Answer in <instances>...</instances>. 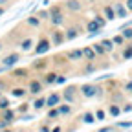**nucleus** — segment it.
Listing matches in <instances>:
<instances>
[{
  "instance_id": "f257e3e1",
  "label": "nucleus",
  "mask_w": 132,
  "mask_h": 132,
  "mask_svg": "<svg viewBox=\"0 0 132 132\" xmlns=\"http://www.w3.org/2000/svg\"><path fill=\"white\" fill-rule=\"evenodd\" d=\"M79 94L85 99H94V97H101L103 95V88L97 86L95 82H85L79 86Z\"/></svg>"
},
{
  "instance_id": "f03ea898",
  "label": "nucleus",
  "mask_w": 132,
  "mask_h": 132,
  "mask_svg": "<svg viewBox=\"0 0 132 132\" xmlns=\"http://www.w3.org/2000/svg\"><path fill=\"white\" fill-rule=\"evenodd\" d=\"M77 94H79V86L75 85H68L64 90H62V101L68 103V105H75L77 103Z\"/></svg>"
},
{
  "instance_id": "7ed1b4c3",
  "label": "nucleus",
  "mask_w": 132,
  "mask_h": 132,
  "mask_svg": "<svg viewBox=\"0 0 132 132\" xmlns=\"http://www.w3.org/2000/svg\"><path fill=\"white\" fill-rule=\"evenodd\" d=\"M50 22H52L53 28H59L64 24V15L61 11L59 6H53V7H50Z\"/></svg>"
},
{
  "instance_id": "20e7f679",
  "label": "nucleus",
  "mask_w": 132,
  "mask_h": 132,
  "mask_svg": "<svg viewBox=\"0 0 132 132\" xmlns=\"http://www.w3.org/2000/svg\"><path fill=\"white\" fill-rule=\"evenodd\" d=\"M50 48H52V40L48 37H40V40L35 44V48H33V53L35 55H44V53L50 52Z\"/></svg>"
},
{
  "instance_id": "39448f33",
  "label": "nucleus",
  "mask_w": 132,
  "mask_h": 132,
  "mask_svg": "<svg viewBox=\"0 0 132 132\" xmlns=\"http://www.w3.org/2000/svg\"><path fill=\"white\" fill-rule=\"evenodd\" d=\"M42 90H44V82H42L40 79H31V81L28 82V92H29L31 95H40Z\"/></svg>"
},
{
  "instance_id": "423d86ee",
  "label": "nucleus",
  "mask_w": 132,
  "mask_h": 132,
  "mask_svg": "<svg viewBox=\"0 0 132 132\" xmlns=\"http://www.w3.org/2000/svg\"><path fill=\"white\" fill-rule=\"evenodd\" d=\"M19 61H20V55H19V53H7L0 62H2V66H6L7 70H11L13 66L19 64Z\"/></svg>"
},
{
  "instance_id": "0eeeda50",
  "label": "nucleus",
  "mask_w": 132,
  "mask_h": 132,
  "mask_svg": "<svg viewBox=\"0 0 132 132\" xmlns=\"http://www.w3.org/2000/svg\"><path fill=\"white\" fill-rule=\"evenodd\" d=\"M62 103V95L59 92H52L48 97H46V108H55Z\"/></svg>"
},
{
  "instance_id": "6e6552de",
  "label": "nucleus",
  "mask_w": 132,
  "mask_h": 132,
  "mask_svg": "<svg viewBox=\"0 0 132 132\" xmlns=\"http://www.w3.org/2000/svg\"><path fill=\"white\" fill-rule=\"evenodd\" d=\"M112 7L116 11V19H127L128 16V9L125 7V2H114Z\"/></svg>"
},
{
  "instance_id": "1a4fd4ad",
  "label": "nucleus",
  "mask_w": 132,
  "mask_h": 132,
  "mask_svg": "<svg viewBox=\"0 0 132 132\" xmlns=\"http://www.w3.org/2000/svg\"><path fill=\"white\" fill-rule=\"evenodd\" d=\"M0 119H4V121H7L9 125H13V123L16 121V112L11 110V106L6 108V110H0Z\"/></svg>"
},
{
  "instance_id": "9d476101",
  "label": "nucleus",
  "mask_w": 132,
  "mask_h": 132,
  "mask_svg": "<svg viewBox=\"0 0 132 132\" xmlns=\"http://www.w3.org/2000/svg\"><path fill=\"white\" fill-rule=\"evenodd\" d=\"M86 31H88V37H95V35H99V33L103 31V28H101V26H99V24L92 19V20H88V22H86Z\"/></svg>"
},
{
  "instance_id": "9b49d317",
  "label": "nucleus",
  "mask_w": 132,
  "mask_h": 132,
  "mask_svg": "<svg viewBox=\"0 0 132 132\" xmlns=\"http://www.w3.org/2000/svg\"><path fill=\"white\" fill-rule=\"evenodd\" d=\"M52 46H61V44H64L66 42V37H64V31H59V29H55V31H52Z\"/></svg>"
},
{
  "instance_id": "f8f14e48",
  "label": "nucleus",
  "mask_w": 132,
  "mask_h": 132,
  "mask_svg": "<svg viewBox=\"0 0 132 132\" xmlns=\"http://www.w3.org/2000/svg\"><path fill=\"white\" fill-rule=\"evenodd\" d=\"M64 7L68 11H72V13H79V11H82V2L81 0H66Z\"/></svg>"
},
{
  "instance_id": "ddd939ff",
  "label": "nucleus",
  "mask_w": 132,
  "mask_h": 132,
  "mask_svg": "<svg viewBox=\"0 0 132 132\" xmlns=\"http://www.w3.org/2000/svg\"><path fill=\"white\" fill-rule=\"evenodd\" d=\"M82 57H85L86 62H95V59H97V55H95L92 46H85V48H82Z\"/></svg>"
},
{
  "instance_id": "4468645a",
  "label": "nucleus",
  "mask_w": 132,
  "mask_h": 132,
  "mask_svg": "<svg viewBox=\"0 0 132 132\" xmlns=\"http://www.w3.org/2000/svg\"><path fill=\"white\" fill-rule=\"evenodd\" d=\"M106 112H108V116H112V118H119V116L123 114V112H121L119 103H110V105H108V108H106Z\"/></svg>"
},
{
  "instance_id": "2eb2a0df",
  "label": "nucleus",
  "mask_w": 132,
  "mask_h": 132,
  "mask_svg": "<svg viewBox=\"0 0 132 132\" xmlns=\"http://www.w3.org/2000/svg\"><path fill=\"white\" fill-rule=\"evenodd\" d=\"M66 57H68V61H85V57H82V48L81 50H70V52L66 53Z\"/></svg>"
},
{
  "instance_id": "dca6fc26",
  "label": "nucleus",
  "mask_w": 132,
  "mask_h": 132,
  "mask_svg": "<svg viewBox=\"0 0 132 132\" xmlns=\"http://www.w3.org/2000/svg\"><path fill=\"white\" fill-rule=\"evenodd\" d=\"M103 16L108 20V22H112V20H116V11H114V7L108 4V6H103Z\"/></svg>"
},
{
  "instance_id": "f3484780",
  "label": "nucleus",
  "mask_w": 132,
  "mask_h": 132,
  "mask_svg": "<svg viewBox=\"0 0 132 132\" xmlns=\"http://www.w3.org/2000/svg\"><path fill=\"white\" fill-rule=\"evenodd\" d=\"M81 121L85 123V125H92V123H95L97 119H95V114L94 112H90V110H86L85 114L81 116Z\"/></svg>"
},
{
  "instance_id": "a211bd4d",
  "label": "nucleus",
  "mask_w": 132,
  "mask_h": 132,
  "mask_svg": "<svg viewBox=\"0 0 132 132\" xmlns=\"http://www.w3.org/2000/svg\"><path fill=\"white\" fill-rule=\"evenodd\" d=\"M121 59L123 61H130L132 59V44H125L123 48H121Z\"/></svg>"
},
{
  "instance_id": "6ab92c4d",
  "label": "nucleus",
  "mask_w": 132,
  "mask_h": 132,
  "mask_svg": "<svg viewBox=\"0 0 132 132\" xmlns=\"http://www.w3.org/2000/svg\"><path fill=\"white\" fill-rule=\"evenodd\" d=\"M31 106H33V110H42V108H46V97L44 95H40V97H37L35 101L31 103Z\"/></svg>"
},
{
  "instance_id": "aec40b11",
  "label": "nucleus",
  "mask_w": 132,
  "mask_h": 132,
  "mask_svg": "<svg viewBox=\"0 0 132 132\" xmlns=\"http://www.w3.org/2000/svg\"><path fill=\"white\" fill-rule=\"evenodd\" d=\"M11 75H13L15 79H26V77L29 75V72H28V68H15V70L11 72Z\"/></svg>"
},
{
  "instance_id": "412c9836",
  "label": "nucleus",
  "mask_w": 132,
  "mask_h": 132,
  "mask_svg": "<svg viewBox=\"0 0 132 132\" xmlns=\"http://www.w3.org/2000/svg\"><path fill=\"white\" fill-rule=\"evenodd\" d=\"M57 108H59L61 118H66V116H70V114H72V105H68V103H61Z\"/></svg>"
},
{
  "instance_id": "4be33fe9",
  "label": "nucleus",
  "mask_w": 132,
  "mask_h": 132,
  "mask_svg": "<svg viewBox=\"0 0 132 132\" xmlns=\"http://www.w3.org/2000/svg\"><path fill=\"white\" fill-rule=\"evenodd\" d=\"M64 37H66V40H75L79 37V29L77 28H68L64 31Z\"/></svg>"
},
{
  "instance_id": "5701e85b",
  "label": "nucleus",
  "mask_w": 132,
  "mask_h": 132,
  "mask_svg": "<svg viewBox=\"0 0 132 132\" xmlns=\"http://www.w3.org/2000/svg\"><path fill=\"white\" fill-rule=\"evenodd\" d=\"M57 72H48L46 75H44V79H42V82L44 85H55V81H57Z\"/></svg>"
},
{
  "instance_id": "b1692460",
  "label": "nucleus",
  "mask_w": 132,
  "mask_h": 132,
  "mask_svg": "<svg viewBox=\"0 0 132 132\" xmlns=\"http://www.w3.org/2000/svg\"><path fill=\"white\" fill-rule=\"evenodd\" d=\"M101 44H103V48H105L106 55H108V53H112L114 50H116V44H114V40H112V39H103V40H101Z\"/></svg>"
},
{
  "instance_id": "393cba45",
  "label": "nucleus",
  "mask_w": 132,
  "mask_h": 132,
  "mask_svg": "<svg viewBox=\"0 0 132 132\" xmlns=\"http://www.w3.org/2000/svg\"><path fill=\"white\" fill-rule=\"evenodd\" d=\"M112 40H114V44H116V48H123L125 44H127V40H125V37L121 35V33L118 31V33H116V35L112 37Z\"/></svg>"
},
{
  "instance_id": "a878e982",
  "label": "nucleus",
  "mask_w": 132,
  "mask_h": 132,
  "mask_svg": "<svg viewBox=\"0 0 132 132\" xmlns=\"http://www.w3.org/2000/svg\"><path fill=\"white\" fill-rule=\"evenodd\" d=\"M33 44H35V42H33V39H24L22 42H20V50H22V52H31V50H33Z\"/></svg>"
},
{
  "instance_id": "bb28decb",
  "label": "nucleus",
  "mask_w": 132,
  "mask_h": 132,
  "mask_svg": "<svg viewBox=\"0 0 132 132\" xmlns=\"http://www.w3.org/2000/svg\"><path fill=\"white\" fill-rule=\"evenodd\" d=\"M26 94H28V90L26 88H22V86H15V88H11V95L13 97H26Z\"/></svg>"
},
{
  "instance_id": "cd10ccee",
  "label": "nucleus",
  "mask_w": 132,
  "mask_h": 132,
  "mask_svg": "<svg viewBox=\"0 0 132 132\" xmlns=\"http://www.w3.org/2000/svg\"><path fill=\"white\" fill-rule=\"evenodd\" d=\"M92 48H94V52H95V55H97V57H105V55H106V52H105V48H103V44H101V42H94V44H92Z\"/></svg>"
},
{
  "instance_id": "c85d7f7f",
  "label": "nucleus",
  "mask_w": 132,
  "mask_h": 132,
  "mask_svg": "<svg viewBox=\"0 0 132 132\" xmlns=\"http://www.w3.org/2000/svg\"><path fill=\"white\" fill-rule=\"evenodd\" d=\"M26 24H28V26H31V28H39V26H40V19H39L37 15L28 16V19H26Z\"/></svg>"
},
{
  "instance_id": "c756f323",
  "label": "nucleus",
  "mask_w": 132,
  "mask_h": 132,
  "mask_svg": "<svg viewBox=\"0 0 132 132\" xmlns=\"http://www.w3.org/2000/svg\"><path fill=\"white\" fill-rule=\"evenodd\" d=\"M94 114H95V119H97V121H105L106 116H108V112H106L105 108H97Z\"/></svg>"
},
{
  "instance_id": "7c9ffc66",
  "label": "nucleus",
  "mask_w": 132,
  "mask_h": 132,
  "mask_svg": "<svg viewBox=\"0 0 132 132\" xmlns=\"http://www.w3.org/2000/svg\"><path fill=\"white\" fill-rule=\"evenodd\" d=\"M119 33L125 37V40L127 42H130L132 40V26H128V28H123V29H119Z\"/></svg>"
},
{
  "instance_id": "2f4dec72",
  "label": "nucleus",
  "mask_w": 132,
  "mask_h": 132,
  "mask_svg": "<svg viewBox=\"0 0 132 132\" xmlns=\"http://www.w3.org/2000/svg\"><path fill=\"white\" fill-rule=\"evenodd\" d=\"M61 118V114H59V108H48V119H57Z\"/></svg>"
},
{
  "instance_id": "473e14b6",
  "label": "nucleus",
  "mask_w": 132,
  "mask_h": 132,
  "mask_svg": "<svg viewBox=\"0 0 132 132\" xmlns=\"http://www.w3.org/2000/svg\"><path fill=\"white\" fill-rule=\"evenodd\" d=\"M46 66H48V59H40L37 62H33V68H35V70H44Z\"/></svg>"
},
{
  "instance_id": "72a5a7b5",
  "label": "nucleus",
  "mask_w": 132,
  "mask_h": 132,
  "mask_svg": "<svg viewBox=\"0 0 132 132\" xmlns=\"http://www.w3.org/2000/svg\"><path fill=\"white\" fill-rule=\"evenodd\" d=\"M94 20H95V22H97L99 26H101V28H105V26L108 24V20L105 19V16H103V15H99V13H97V15L94 16Z\"/></svg>"
},
{
  "instance_id": "f704fd0d",
  "label": "nucleus",
  "mask_w": 132,
  "mask_h": 132,
  "mask_svg": "<svg viewBox=\"0 0 132 132\" xmlns=\"http://www.w3.org/2000/svg\"><path fill=\"white\" fill-rule=\"evenodd\" d=\"M9 106H11L9 99L4 97V95H0V110H6V108H9Z\"/></svg>"
},
{
  "instance_id": "c9c22d12",
  "label": "nucleus",
  "mask_w": 132,
  "mask_h": 132,
  "mask_svg": "<svg viewBox=\"0 0 132 132\" xmlns=\"http://www.w3.org/2000/svg\"><path fill=\"white\" fill-rule=\"evenodd\" d=\"M123 92L132 95V79H128V81H125V82H123Z\"/></svg>"
},
{
  "instance_id": "e433bc0d",
  "label": "nucleus",
  "mask_w": 132,
  "mask_h": 132,
  "mask_svg": "<svg viewBox=\"0 0 132 132\" xmlns=\"http://www.w3.org/2000/svg\"><path fill=\"white\" fill-rule=\"evenodd\" d=\"M37 16L40 20H46V19H50V9H40L39 13H37Z\"/></svg>"
},
{
  "instance_id": "4c0bfd02",
  "label": "nucleus",
  "mask_w": 132,
  "mask_h": 132,
  "mask_svg": "<svg viewBox=\"0 0 132 132\" xmlns=\"http://www.w3.org/2000/svg\"><path fill=\"white\" fill-rule=\"evenodd\" d=\"M95 70H97V66H95L94 62H88V64H86V68H85V75H88V73H94Z\"/></svg>"
},
{
  "instance_id": "58836bf2",
  "label": "nucleus",
  "mask_w": 132,
  "mask_h": 132,
  "mask_svg": "<svg viewBox=\"0 0 132 132\" xmlns=\"http://www.w3.org/2000/svg\"><path fill=\"white\" fill-rule=\"evenodd\" d=\"M132 127V121H118L116 123V128H130Z\"/></svg>"
},
{
  "instance_id": "ea45409f",
  "label": "nucleus",
  "mask_w": 132,
  "mask_h": 132,
  "mask_svg": "<svg viewBox=\"0 0 132 132\" xmlns=\"http://www.w3.org/2000/svg\"><path fill=\"white\" fill-rule=\"evenodd\" d=\"M114 130H116V125H105V127H101L95 132H114Z\"/></svg>"
},
{
  "instance_id": "a19ab883",
  "label": "nucleus",
  "mask_w": 132,
  "mask_h": 132,
  "mask_svg": "<svg viewBox=\"0 0 132 132\" xmlns=\"http://www.w3.org/2000/svg\"><path fill=\"white\" fill-rule=\"evenodd\" d=\"M121 112H123V114H128V112H132V103H123V106H121Z\"/></svg>"
},
{
  "instance_id": "79ce46f5",
  "label": "nucleus",
  "mask_w": 132,
  "mask_h": 132,
  "mask_svg": "<svg viewBox=\"0 0 132 132\" xmlns=\"http://www.w3.org/2000/svg\"><path fill=\"white\" fill-rule=\"evenodd\" d=\"M20 119L22 121H31V119H35V116H33V114H22Z\"/></svg>"
},
{
  "instance_id": "37998d69",
  "label": "nucleus",
  "mask_w": 132,
  "mask_h": 132,
  "mask_svg": "<svg viewBox=\"0 0 132 132\" xmlns=\"http://www.w3.org/2000/svg\"><path fill=\"white\" fill-rule=\"evenodd\" d=\"M64 82H66V75H57V81H55V85H64Z\"/></svg>"
},
{
  "instance_id": "c03bdc74",
  "label": "nucleus",
  "mask_w": 132,
  "mask_h": 132,
  "mask_svg": "<svg viewBox=\"0 0 132 132\" xmlns=\"http://www.w3.org/2000/svg\"><path fill=\"white\" fill-rule=\"evenodd\" d=\"M125 2V7L128 9V13H132V0H123Z\"/></svg>"
},
{
  "instance_id": "a18cd8bd",
  "label": "nucleus",
  "mask_w": 132,
  "mask_h": 132,
  "mask_svg": "<svg viewBox=\"0 0 132 132\" xmlns=\"http://www.w3.org/2000/svg\"><path fill=\"white\" fill-rule=\"evenodd\" d=\"M7 127H11L7 121H4V119H0V130H4V128H7Z\"/></svg>"
},
{
  "instance_id": "49530a36",
  "label": "nucleus",
  "mask_w": 132,
  "mask_h": 132,
  "mask_svg": "<svg viewBox=\"0 0 132 132\" xmlns=\"http://www.w3.org/2000/svg\"><path fill=\"white\" fill-rule=\"evenodd\" d=\"M52 132H62V128H61V127H53Z\"/></svg>"
},
{
  "instance_id": "de8ad7c7",
  "label": "nucleus",
  "mask_w": 132,
  "mask_h": 132,
  "mask_svg": "<svg viewBox=\"0 0 132 132\" xmlns=\"http://www.w3.org/2000/svg\"><path fill=\"white\" fill-rule=\"evenodd\" d=\"M4 13H6V7H4V6H0V16H2Z\"/></svg>"
},
{
  "instance_id": "09e8293b",
  "label": "nucleus",
  "mask_w": 132,
  "mask_h": 132,
  "mask_svg": "<svg viewBox=\"0 0 132 132\" xmlns=\"http://www.w3.org/2000/svg\"><path fill=\"white\" fill-rule=\"evenodd\" d=\"M6 4H9V0H0V6H6Z\"/></svg>"
},
{
  "instance_id": "8fccbe9b",
  "label": "nucleus",
  "mask_w": 132,
  "mask_h": 132,
  "mask_svg": "<svg viewBox=\"0 0 132 132\" xmlns=\"http://www.w3.org/2000/svg\"><path fill=\"white\" fill-rule=\"evenodd\" d=\"M4 132H13V128H9V127H7V128H4Z\"/></svg>"
},
{
  "instance_id": "3c124183",
  "label": "nucleus",
  "mask_w": 132,
  "mask_h": 132,
  "mask_svg": "<svg viewBox=\"0 0 132 132\" xmlns=\"http://www.w3.org/2000/svg\"><path fill=\"white\" fill-rule=\"evenodd\" d=\"M0 50H2V44H0Z\"/></svg>"
},
{
  "instance_id": "603ef678",
  "label": "nucleus",
  "mask_w": 132,
  "mask_h": 132,
  "mask_svg": "<svg viewBox=\"0 0 132 132\" xmlns=\"http://www.w3.org/2000/svg\"><path fill=\"white\" fill-rule=\"evenodd\" d=\"M128 44H132V40H130V42H128Z\"/></svg>"
},
{
  "instance_id": "864d4df0",
  "label": "nucleus",
  "mask_w": 132,
  "mask_h": 132,
  "mask_svg": "<svg viewBox=\"0 0 132 132\" xmlns=\"http://www.w3.org/2000/svg\"><path fill=\"white\" fill-rule=\"evenodd\" d=\"M130 75H132V70H130Z\"/></svg>"
},
{
  "instance_id": "5fc2aeb1",
  "label": "nucleus",
  "mask_w": 132,
  "mask_h": 132,
  "mask_svg": "<svg viewBox=\"0 0 132 132\" xmlns=\"http://www.w3.org/2000/svg\"><path fill=\"white\" fill-rule=\"evenodd\" d=\"M39 132H42V130H39Z\"/></svg>"
},
{
  "instance_id": "6e6d98bb",
  "label": "nucleus",
  "mask_w": 132,
  "mask_h": 132,
  "mask_svg": "<svg viewBox=\"0 0 132 132\" xmlns=\"http://www.w3.org/2000/svg\"><path fill=\"white\" fill-rule=\"evenodd\" d=\"M0 95H2V94H0Z\"/></svg>"
},
{
  "instance_id": "4d7b16f0",
  "label": "nucleus",
  "mask_w": 132,
  "mask_h": 132,
  "mask_svg": "<svg viewBox=\"0 0 132 132\" xmlns=\"http://www.w3.org/2000/svg\"><path fill=\"white\" fill-rule=\"evenodd\" d=\"M81 2H82V0H81Z\"/></svg>"
}]
</instances>
